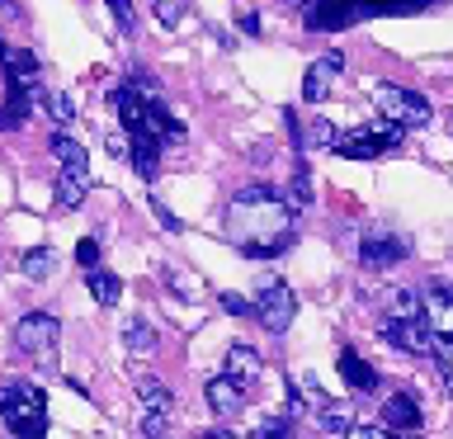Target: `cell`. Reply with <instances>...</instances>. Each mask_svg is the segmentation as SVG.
Here are the masks:
<instances>
[{"mask_svg": "<svg viewBox=\"0 0 453 439\" xmlns=\"http://www.w3.org/2000/svg\"><path fill=\"white\" fill-rule=\"evenodd\" d=\"M222 307L232 312V317H255V303H246L241 293H222Z\"/></svg>", "mask_w": 453, "mask_h": 439, "instance_id": "cell-34", "label": "cell"}, {"mask_svg": "<svg viewBox=\"0 0 453 439\" xmlns=\"http://www.w3.org/2000/svg\"><path fill=\"white\" fill-rule=\"evenodd\" d=\"M283 5H307V0H283Z\"/></svg>", "mask_w": 453, "mask_h": 439, "instance_id": "cell-42", "label": "cell"}, {"mask_svg": "<svg viewBox=\"0 0 453 439\" xmlns=\"http://www.w3.org/2000/svg\"><path fill=\"white\" fill-rule=\"evenodd\" d=\"M444 388H449V397H453V364L444 368Z\"/></svg>", "mask_w": 453, "mask_h": 439, "instance_id": "cell-41", "label": "cell"}, {"mask_svg": "<svg viewBox=\"0 0 453 439\" xmlns=\"http://www.w3.org/2000/svg\"><path fill=\"white\" fill-rule=\"evenodd\" d=\"M388 439H416V435H388Z\"/></svg>", "mask_w": 453, "mask_h": 439, "instance_id": "cell-43", "label": "cell"}, {"mask_svg": "<svg viewBox=\"0 0 453 439\" xmlns=\"http://www.w3.org/2000/svg\"><path fill=\"white\" fill-rule=\"evenodd\" d=\"M85 289L95 293V303H99V307H113V303L123 297V283L113 279L109 269H85Z\"/></svg>", "mask_w": 453, "mask_h": 439, "instance_id": "cell-19", "label": "cell"}, {"mask_svg": "<svg viewBox=\"0 0 453 439\" xmlns=\"http://www.w3.org/2000/svg\"><path fill=\"white\" fill-rule=\"evenodd\" d=\"M0 420L10 425L14 439H42L48 435V402L34 382H14L0 388Z\"/></svg>", "mask_w": 453, "mask_h": 439, "instance_id": "cell-2", "label": "cell"}, {"mask_svg": "<svg viewBox=\"0 0 453 439\" xmlns=\"http://www.w3.org/2000/svg\"><path fill=\"white\" fill-rule=\"evenodd\" d=\"M198 439H236V435H226V430H208V435H198Z\"/></svg>", "mask_w": 453, "mask_h": 439, "instance_id": "cell-40", "label": "cell"}, {"mask_svg": "<svg viewBox=\"0 0 453 439\" xmlns=\"http://www.w3.org/2000/svg\"><path fill=\"white\" fill-rule=\"evenodd\" d=\"M184 14V0H156V19H161V28H175Z\"/></svg>", "mask_w": 453, "mask_h": 439, "instance_id": "cell-29", "label": "cell"}, {"mask_svg": "<svg viewBox=\"0 0 453 439\" xmlns=\"http://www.w3.org/2000/svg\"><path fill=\"white\" fill-rule=\"evenodd\" d=\"M236 28L255 38V34H260V14H255V10H241V14H236Z\"/></svg>", "mask_w": 453, "mask_h": 439, "instance_id": "cell-36", "label": "cell"}, {"mask_svg": "<svg viewBox=\"0 0 453 439\" xmlns=\"http://www.w3.org/2000/svg\"><path fill=\"white\" fill-rule=\"evenodd\" d=\"M165 430H170V416H156V411H147V416H142V435L165 439Z\"/></svg>", "mask_w": 453, "mask_h": 439, "instance_id": "cell-32", "label": "cell"}, {"mask_svg": "<svg viewBox=\"0 0 453 439\" xmlns=\"http://www.w3.org/2000/svg\"><path fill=\"white\" fill-rule=\"evenodd\" d=\"M382 420H388V430H392V435H411V430L420 425L416 397H411V392H392L388 402H382Z\"/></svg>", "mask_w": 453, "mask_h": 439, "instance_id": "cell-11", "label": "cell"}, {"mask_svg": "<svg viewBox=\"0 0 453 439\" xmlns=\"http://www.w3.org/2000/svg\"><path fill=\"white\" fill-rule=\"evenodd\" d=\"M396 142H402V127L392 123H373V127H354L335 142V156H345V161H373V156L392 151Z\"/></svg>", "mask_w": 453, "mask_h": 439, "instance_id": "cell-4", "label": "cell"}, {"mask_svg": "<svg viewBox=\"0 0 453 439\" xmlns=\"http://www.w3.org/2000/svg\"><path fill=\"white\" fill-rule=\"evenodd\" d=\"M123 345H127V350H137V354H151V350H156L151 321H142V317H137V321H127V326H123Z\"/></svg>", "mask_w": 453, "mask_h": 439, "instance_id": "cell-23", "label": "cell"}, {"mask_svg": "<svg viewBox=\"0 0 453 439\" xmlns=\"http://www.w3.org/2000/svg\"><path fill=\"white\" fill-rule=\"evenodd\" d=\"M0 57H5L10 85H19V90H28V85L38 81V57L28 52V48H0Z\"/></svg>", "mask_w": 453, "mask_h": 439, "instance_id": "cell-15", "label": "cell"}, {"mask_svg": "<svg viewBox=\"0 0 453 439\" xmlns=\"http://www.w3.org/2000/svg\"><path fill=\"white\" fill-rule=\"evenodd\" d=\"M226 374H232L241 388H246V382H255L265 374V359H260V350L255 345H246V340H236L232 350H226Z\"/></svg>", "mask_w": 453, "mask_h": 439, "instance_id": "cell-13", "label": "cell"}, {"mask_svg": "<svg viewBox=\"0 0 453 439\" xmlns=\"http://www.w3.org/2000/svg\"><path fill=\"white\" fill-rule=\"evenodd\" d=\"M19 269H24V279H48L52 269H57V255L48 246H34V250L19 255Z\"/></svg>", "mask_w": 453, "mask_h": 439, "instance_id": "cell-21", "label": "cell"}, {"mask_svg": "<svg viewBox=\"0 0 453 439\" xmlns=\"http://www.w3.org/2000/svg\"><path fill=\"white\" fill-rule=\"evenodd\" d=\"M288 435H293V420L288 416H274V420L260 425V435H255V439H288Z\"/></svg>", "mask_w": 453, "mask_h": 439, "instance_id": "cell-31", "label": "cell"}, {"mask_svg": "<svg viewBox=\"0 0 453 439\" xmlns=\"http://www.w3.org/2000/svg\"><path fill=\"white\" fill-rule=\"evenodd\" d=\"M317 420H321V430H326V435H345L349 425H354V406H345V402H331L326 411H317Z\"/></svg>", "mask_w": 453, "mask_h": 439, "instance_id": "cell-22", "label": "cell"}, {"mask_svg": "<svg viewBox=\"0 0 453 439\" xmlns=\"http://www.w3.org/2000/svg\"><path fill=\"white\" fill-rule=\"evenodd\" d=\"M151 208H156V222H161V227H165V232H180V227H184V222L175 218V212H170V208H165V204H151Z\"/></svg>", "mask_w": 453, "mask_h": 439, "instance_id": "cell-37", "label": "cell"}, {"mask_svg": "<svg viewBox=\"0 0 453 439\" xmlns=\"http://www.w3.org/2000/svg\"><path fill=\"white\" fill-rule=\"evenodd\" d=\"M382 340L406 354H439L444 350V340L430 331V321L416 317V321H382Z\"/></svg>", "mask_w": 453, "mask_h": 439, "instance_id": "cell-7", "label": "cell"}, {"mask_svg": "<svg viewBox=\"0 0 453 439\" xmlns=\"http://www.w3.org/2000/svg\"><path fill=\"white\" fill-rule=\"evenodd\" d=\"M293 388H297V397H303V406H311V411H326V406H331V397H326V388H321L311 374H303Z\"/></svg>", "mask_w": 453, "mask_h": 439, "instance_id": "cell-26", "label": "cell"}, {"mask_svg": "<svg viewBox=\"0 0 453 439\" xmlns=\"http://www.w3.org/2000/svg\"><path fill=\"white\" fill-rule=\"evenodd\" d=\"M373 104L382 113V123H392V127H425L430 123V99L416 95V90H406V85H378V95H373Z\"/></svg>", "mask_w": 453, "mask_h": 439, "instance_id": "cell-3", "label": "cell"}, {"mask_svg": "<svg viewBox=\"0 0 453 439\" xmlns=\"http://www.w3.org/2000/svg\"><path fill=\"white\" fill-rule=\"evenodd\" d=\"M293 198H297V204H311V175H307V170H297V175H293Z\"/></svg>", "mask_w": 453, "mask_h": 439, "instance_id": "cell-35", "label": "cell"}, {"mask_svg": "<svg viewBox=\"0 0 453 439\" xmlns=\"http://www.w3.org/2000/svg\"><path fill=\"white\" fill-rule=\"evenodd\" d=\"M255 317H260V326L269 335H283L297 317V293L288 283H265V293L255 297Z\"/></svg>", "mask_w": 453, "mask_h": 439, "instance_id": "cell-5", "label": "cell"}, {"mask_svg": "<svg viewBox=\"0 0 453 439\" xmlns=\"http://www.w3.org/2000/svg\"><path fill=\"white\" fill-rule=\"evenodd\" d=\"M48 113L57 123H71L76 119V104H71V95H48Z\"/></svg>", "mask_w": 453, "mask_h": 439, "instance_id": "cell-30", "label": "cell"}, {"mask_svg": "<svg viewBox=\"0 0 453 439\" xmlns=\"http://www.w3.org/2000/svg\"><path fill=\"white\" fill-rule=\"evenodd\" d=\"M90 194V166H62L57 175V208H81Z\"/></svg>", "mask_w": 453, "mask_h": 439, "instance_id": "cell-12", "label": "cell"}, {"mask_svg": "<svg viewBox=\"0 0 453 439\" xmlns=\"http://www.w3.org/2000/svg\"><path fill=\"white\" fill-rule=\"evenodd\" d=\"M57 331H62L57 317H48V312H28V317H19V326H14V345L48 364L52 350H57Z\"/></svg>", "mask_w": 453, "mask_h": 439, "instance_id": "cell-6", "label": "cell"}, {"mask_svg": "<svg viewBox=\"0 0 453 439\" xmlns=\"http://www.w3.org/2000/svg\"><path fill=\"white\" fill-rule=\"evenodd\" d=\"M76 260H81L85 269H99V241H95V236H85L81 246H76Z\"/></svg>", "mask_w": 453, "mask_h": 439, "instance_id": "cell-33", "label": "cell"}, {"mask_svg": "<svg viewBox=\"0 0 453 439\" xmlns=\"http://www.w3.org/2000/svg\"><path fill=\"white\" fill-rule=\"evenodd\" d=\"M203 397H208V406L218 411V416H236V411H246V388H241V382H236L232 374L208 378Z\"/></svg>", "mask_w": 453, "mask_h": 439, "instance_id": "cell-9", "label": "cell"}, {"mask_svg": "<svg viewBox=\"0 0 453 439\" xmlns=\"http://www.w3.org/2000/svg\"><path fill=\"white\" fill-rule=\"evenodd\" d=\"M109 151H113V156H127V137H123V133L109 137Z\"/></svg>", "mask_w": 453, "mask_h": 439, "instance_id": "cell-39", "label": "cell"}, {"mask_svg": "<svg viewBox=\"0 0 453 439\" xmlns=\"http://www.w3.org/2000/svg\"><path fill=\"white\" fill-rule=\"evenodd\" d=\"M340 378H345L354 392H373V388H378V368H373V364H364L354 350L340 354Z\"/></svg>", "mask_w": 453, "mask_h": 439, "instance_id": "cell-16", "label": "cell"}, {"mask_svg": "<svg viewBox=\"0 0 453 439\" xmlns=\"http://www.w3.org/2000/svg\"><path fill=\"white\" fill-rule=\"evenodd\" d=\"M340 71H345V57L340 52H326L321 62L307 66V76H303V99L307 104H321V99L331 95V81L340 76Z\"/></svg>", "mask_w": 453, "mask_h": 439, "instance_id": "cell-8", "label": "cell"}, {"mask_svg": "<svg viewBox=\"0 0 453 439\" xmlns=\"http://www.w3.org/2000/svg\"><path fill=\"white\" fill-rule=\"evenodd\" d=\"M127 156H133V166H137L142 180H156V175H161V147H156L151 137H133Z\"/></svg>", "mask_w": 453, "mask_h": 439, "instance_id": "cell-18", "label": "cell"}, {"mask_svg": "<svg viewBox=\"0 0 453 439\" xmlns=\"http://www.w3.org/2000/svg\"><path fill=\"white\" fill-rule=\"evenodd\" d=\"M303 142H307V147H317V151H321V147H326V151H335V142H340V133H335V123H326V119H317V123L307 127V137H303Z\"/></svg>", "mask_w": 453, "mask_h": 439, "instance_id": "cell-27", "label": "cell"}, {"mask_svg": "<svg viewBox=\"0 0 453 439\" xmlns=\"http://www.w3.org/2000/svg\"><path fill=\"white\" fill-rule=\"evenodd\" d=\"M340 439H388V435H382V430H373V425H349V430L340 435Z\"/></svg>", "mask_w": 453, "mask_h": 439, "instance_id": "cell-38", "label": "cell"}, {"mask_svg": "<svg viewBox=\"0 0 453 439\" xmlns=\"http://www.w3.org/2000/svg\"><path fill=\"white\" fill-rule=\"evenodd\" d=\"M293 204L283 198L274 184H246L232 204H226V241L236 250L269 260L293 241Z\"/></svg>", "mask_w": 453, "mask_h": 439, "instance_id": "cell-1", "label": "cell"}, {"mask_svg": "<svg viewBox=\"0 0 453 439\" xmlns=\"http://www.w3.org/2000/svg\"><path fill=\"white\" fill-rule=\"evenodd\" d=\"M396 260H406V241L402 236H368V241H359V265L364 269H388Z\"/></svg>", "mask_w": 453, "mask_h": 439, "instance_id": "cell-10", "label": "cell"}, {"mask_svg": "<svg viewBox=\"0 0 453 439\" xmlns=\"http://www.w3.org/2000/svg\"><path fill=\"white\" fill-rule=\"evenodd\" d=\"M137 397H142V406H147V411H156V416H170V411H175V392H170L165 382L147 378V374L137 378Z\"/></svg>", "mask_w": 453, "mask_h": 439, "instance_id": "cell-17", "label": "cell"}, {"mask_svg": "<svg viewBox=\"0 0 453 439\" xmlns=\"http://www.w3.org/2000/svg\"><path fill=\"white\" fill-rule=\"evenodd\" d=\"M52 156L62 166H90V156H85V147L76 137H66V133H52Z\"/></svg>", "mask_w": 453, "mask_h": 439, "instance_id": "cell-25", "label": "cell"}, {"mask_svg": "<svg viewBox=\"0 0 453 439\" xmlns=\"http://www.w3.org/2000/svg\"><path fill=\"white\" fill-rule=\"evenodd\" d=\"M165 283L175 289V297H184V303H198V297L208 293L203 283H198V279L189 274V269H165Z\"/></svg>", "mask_w": 453, "mask_h": 439, "instance_id": "cell-24", "label": "cell"}, {"mask_svg": "<svg viewBox=\"0 0 453 439\" xmlns=\"http://www.w3.org/2000/svg\"><path fill=\"white\" fill-rule=\"evenodd\" d=\"M425 321H430V331L439 340H453V289L430 293V303H425Z\"/></svg>", "mask_w": 453, "mask_h": 439, "instance_id": "cell-14", "label": "cell"}, {"mask_svg": "<svg viewBox=\"0 0 453 439\" xmlns=\"http://www.w3.org/2000/svg\"><path fill=\"white\" fill-rule=\"evenodd\" d=\"M109 10H113V19H119V34H133V28H137L133 0H109Z\"/></svg>", "mask_w": 453, "mask_h": 439, "instance_id": "cell-28", "label": "cell"}, {"mask_svg": "<svg viewBox=\"0 0 453 439\" xmlns=\"http://www.w3.org/2000/svg\"><path fill=\"white\" fill-rule=\"evenodd\" d=\"M416 317H425V297L420 293H411V289L388 293V321H416Z\"/></svg>", "mask_w": 453, "mask_h": 439, "instance_id": "cell-20", "label": "cell"}]
</instances>
